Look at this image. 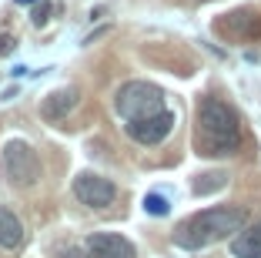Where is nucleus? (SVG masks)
Instances as JSON below:
<instances>
[{"mask_svg": "<svg viewBox=\"0 0 261 258\" xmlns=\"http://www.w3.org/2000/svg\"><path fill=\"white\" fill-rule=\"evenodd\" d=\"M23 242V225L10 208L0 205V248H17Z\"/></svg>", "mask_w": 261, "mask_h": 258, "instance_id": "9b49d317", "label": "nucleus"}, {"mask_svg": "<svg viewBox=\"0 0 261 258\" xmlns=\"http://www.w3.org/2000/svg\"><path fill=\"white\" fill-rule=\"evenodd\" d=\"M114 111L121 114L127 124L154 118V114L168 111V107H164V91L158 84H147V81H127L124 87H117V94H114Z\"/></svg>", "mask_w": 261, "mask_h": 258, "instance_id": "7ed1b4c3", "label": "nucleus"}, {"mask_svg": "<svg viewBox=\"0 0 261 258\" xmlns=\"http://www.w3.org/2000/svg\"><path fill=\"white\" fill-rule=\"evenodd\" d=\"M174 111H161V114H154V118H144V121H130L127 124V134L138 141V145L144 148H154V145H161L164 137L174 131Z\"/></svg>", "mask_w": 261, "mask_h": 258, "instance_id": "423d86ee", "label": "nucleus"}, {"mask_svg": "<svg viewBox=\"0 0 261 258\" xmlns=\"http://www.w3.org/2000/svg\"><path fill=\"white\" fill-rule=\"evenodd\" d=\"M10 51H14V40H10V37H0V54H10Z\"/></svg>", "mask_w": 261, "mask_h": 258, "instance_id": "dca6fc26", "label": "nucleus"}, {"mask_svg": "<svg viewBox=\"0 0 261 258\" xmlns=\"http://www.w3.org/2000/svg\"><path fill=\"white\" fill-rule=\"evenodd\" d=\"M17 4H34V0H17Z\"/></svg>", "mask_w": 261, "mask_h": 258, "instance_id": "f3484780", "label": "nucleus"}, {"mask_svg": "<svg viewBox=\"0 0 261 258\" xmlns=\"http://www.w3.org/2000/svg\"><path fill=\"white\" fill-rule=\"evenodd\" d=\"M241 118L221 98H201L194 111V151L201 158H228L241 148Z\"/></svg>", "mask_w": 261, "mask_h": 258, "instance_id": "f257e3e1", "label": "nucleus"}, {"mask_svg": "<svg viewBox=\"0 0 261 258\" xmlns=\"http://www.w3.org/2000/svg\"><path fill=\"white\" fill-rule=\"evenodd\" d=\"M87 258H138L134 245L124 235H114V231H94L87 238Z\"/></svg>", "mask_w": 261, "mask_h": 258, "instance_id": "0eeeda50", "label": "nucleus"}, {"mask_svg": "<svg viewBox=\"0 0 261 258\" xmlns=\"http://www.w3.org/2000/svg\"><path fill=\"white\" fill-rule=\"evenodd\" d=\"M61 258H87V251H84V248H74V245H70V248H64V251H61Z\"/></svg>", "mask_w": 261, "mask_h": 258, "instance_id": "2eb2a0df", "label": "nucleus"}, {"mask_svg": "<svg viewBox=\"0 0 261 258\" xmlns=\"http://www.w3.org/2000/svg\"><path fill=\"white\" fill-rule=\"evenodd\" d=\"M248 225V212L238 205H218V208H204V212L191 215L188 221H181L174 231V245L188 251H201L207 245L221 242V238L234 235Z\"/></svg>", "mask_w": 261, "mask_h": 258, "instance_id": "f03ea898", "label": "nucleus"}, {"mask_svg": "<svg viewBox=\"0 0 261 258\" xmlns=\"http://www.w3.org/2000/svg\"><path fill=\"white\" fill-rule=\"evenodd\" d=\"M47 14H50V4H40V7L34 10V24H37V27H40V24H47Z\"/></svg>", "mask_w": 261, "mask_h": 258, "instance_id": "4468645a", "label": "nucleus"}, {"mask_svg": "<svg viewBox=\"0 0 261 258\" xmlns=\"http://www.w3.org/2000/svg\"><path fill=\"white\" fill-rule=\"evenodd\" d=\"M218 34H224V37L231 40H251L261 34V20L254 10L241 7L234 10V14H228V20H218Z\"/></svg>", "mask_w": 261, "mask_h": 258, "instance_id": "6e6552de", "label": "nucleus"}, {"mask_svg": "<svg viewBox=\"0 0 261 258\" xmlns=\"http://www.w3.org/2000/svg\"><path fill=\"white\" fill-rule=\"evenodd\" d=\"M4 171L14 184H34L40 178V158L27 141H7L4 145Z\"/></svg>", "mask_w": 261, "mask_h": 258, "instance_id": "20e7f679", "label": "nucleus"}, {"mask_svg": "<svg viewBox=\"0 0 261 258\" xmlns=\"http://www.w3.org/2000/svg\"><path fill=\"white\" fill-rule=\"evenodd\" d=\"M74 195H77V201L87 205V208H108V205H114L117 188H114V181H108L104 175L84 171V175L74 178Z\"/></svg>", "mask_w": 261, "mask_h": 258, "instance_id": "39448f33", "label": "nucleus"}, {"mask_svg": "<svg viewBox=\"0 0 261 258\" xmlns=\"http://www.w3.org/2000/svg\"><path fill=\"white\" fill-rule=\"evenodd\" d=\"M144 212H151V215H164V212H168V201H164L161 195H147V198H144Z\"/></svg>", "mask_w": 261, "mask_h": 258, "instance_id": "ddd939ff", "label": "nucleus"}, {"mask_svg": "<svg viewBox=\"0 0 261 258\" xmlns=\"http://www.w3.org/2000/svg\"><path fill=\"white\" fill-rule=\"evenodd\" d=\"M204 178H211V181H194V191H198V195H207V191H215V188H221L224 184V175H204Z\"/></svg>", "mask_w": 261, "mask_h": 258, "instance_id": "f8f14e48", "label": "nucleus"}, {"mask_svg": "<svg viewBox=\"0 0 261 258\" xmlns=\"http://www.w3.org/2000/svg\"><path fill=\"white\" fill-rule=\"evenodd\" d=\"M231 255L234 258H261V221L245 225L231 238Z\"/></svg>", "mask_w": 261, "mask_h": 258, "instance_id": "1a4fd4ad", "label": "nucleus"}, {"mask_svg": "<svg viewBox=\"0 0 261 258\" xmlns=\"http://www.w3.org/2000/svg\"><path fill=\"white\" fill-rule=\"evenodd\" d=\"M77 104V91L74 87H61V91L47 94L44 104H40V114H44L47 121H61V118H67L70 111H74Z\"/></svg>", "mask_w": 261, "mask_h": 258, "instance_id": "9d476101", "label": "nucleus"}]
</instances>
